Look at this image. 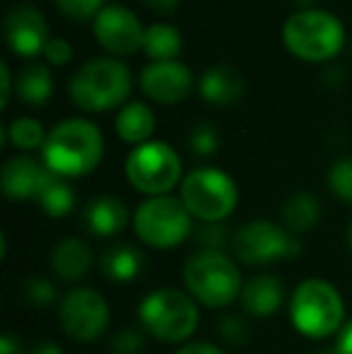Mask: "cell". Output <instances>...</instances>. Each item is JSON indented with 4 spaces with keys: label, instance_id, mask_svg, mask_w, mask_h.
<instances>
[{
    "label": "cell",
    "instance_id": "1",
    "mask_svg": "<svg viewBox=\"0 0 352 354\" xmlns=\"http://www.w3.org/2000/svg\"><path fill=\"white\" fill-rule=\"evenodd\" d=\"M104 154V138L94 123L85 118H68L58 123L44 142V164L63 178L85 176Z\"/></svg>",
    "mask_w": 352,
    "mask_h": 354
},
{
    "label": "cell",
    "instance_id": "2",
    "mask_svg": "<svg viewBox=\"0 0 352 354\" xmlns=\"http://www.w3.org/2000/svg\"><path fill=\"white\" fill-rule=\"evenodd\" d=\"M290 318L295 330L309 340L331 337L343 328V297L331 282L304 280L290 299Z\"/></svg>",
    "mask_w": 352,
    "mask_h": 354
},
{
    "label": "cell",
    "instance_id": "3",
    "mask_svg": "<svg viewBox=\"0 0 352 354\" xmlns=\"http://www.w3.org/2000/svg\"><path fill=\"white\" fill-rule=\"evenodd\" d=\"M183 282L188 294L207 308L230 306L237 297H241V289H244L241 272L234 261L212 248L188 258L183 266Z\"/></svg>",
    "mask_w": 352,
    "mask_h": 354
},
{
    "label": "cell",
    "instance_id": "4",
    "mask_svg": "<svg viewBox=\"0 0 352 354\" xmlns=\"http://www.w3.org/2000/svg\"><path fill=\"white\" fill-rule=\"evenodd\" d=\"M201 313L196 299L181 289H155L140 301V323L162 342H183L196 333Z\"/></svg>",
    "mask_w": 352,
    "mask_h": 354
},
{
    "label": "cell",
    "instance_id": "5",
    "mask_svg": "<svg viewBox=\"0 0 352 354\" xmlns=\"http://www.w3.org/2000/svg\"><path fill=\"white\" fill-rule=\"evenodd\" d=\"M282 41L297 58L309 63L328 61L343 48V24L326 10H299L282 27Z\"/></svg>",
    "mask_w": 352,
    "mask_h": 354
},
{
    "label": "cell",
    "instance_id": "6",
    "mask_svg": "<svg viewBox=\"0 0 352 354\" xmlns=\"http://www.w3.org/2000/svg\"><path fill=\"white\" fill-rule=\"evenodd\" d=\"M131 92V73L116 58L87 61L71 80V97L85 111H106Z\"/></svg>",
    "mask_w": 352,
    "mask_h": 354
},
{
    "label": "cell",
    "instance_id": "7",
    "mask_svg": "<svg viewBox=\"0 0 352 354\" xmlns=\"http://www.w3.org/2000/svg\"><path fill=\"white\" fill-rule=\"evenodd\" d=\"M237 201H239L237 183L220 169H193L181 183V203L201 222H222V219L234 212Z\"/></svg>",
    "mask_w": 352,
    "mask_h": 354
},
{
    "label": "cell",
    "instance_id": "8",
    "mask_svg": "<svg viewBox=\"0 0 352 354\" xmlns=\"http://www.w3.org/2000/svg\"><path fill=\"white\" fill-rule=\"evenodd\" d=\"M191 217L181 201L172 196H157L136 210L133 227L142 243L152 248H174L191 234Z\"/></svg>",
    "mask_w": 352,
    "mask_h": 354
},
{
    "label": "cell",
    "instance_id": "9",
    "mask_svg": "<svg viewBox=\"0 0 352 354\" xmlns=\"http://www.w3.org/2000/svg\"><path fill=\"white\" fill-rule=\"evenodd\" d=\"M126 176L145 196H167L181 178V159L165 142H142L128 154Z\"/></svg>",
    "mask_w": 352,
    "mask_h": 354
},
{
    "label": "cell",
    "instance_id": "10",
    "mask_svg": "<svg viewBox=\"0 0 352 354\" xmlns=\"http://www.w3.org/2000/svg\"><path fill=\"white\" fill-rule=\"evenodd\" d=\"M234 256L246 266H268V263L295 258L299 253V241L290 232L266 219L249 222L232 239Z\"/></svg>",
    "mask_w": 352,
    "mask_h": 354
},
{
    "label": "cell",
    "instance_id": "11",
    "mask_svg": "<svg viewBox=\"0 0 352 354\" xmlns=\"http://www.w3.org/2000/svg\"><path fill=\"white\" fill-rule=\"evenodd\" d=\"M58 318L71 340L94 342L109 328V304L97 289L77 287L63 297Z\"/></svg>",
    "mask_w": 352,
    "mask_h": 354
},
{
    "label": "cell",
    "instance_id": "12",
    "mask_svg": "<svg viewBox=\"0 0 352 354\" xmlns=\"http://www.w3.org/2000/svg\"><path fill=\"white\" fill-rule=\"evenodd\" d=\"M94 37L106 51L116 56H131L145 41V29L128 8L109 5L94 19Z\"/></svg>",
    "mask_w": 352,
    "mask_h": 354
},
{
    "label": "cell",
    "instance_id": "13",
    "mask_svg": "<svg viewBox=\"0 0 352 354\" xmlns=\"http://www.w3.org/2000/svg\"><path fill=\"white\" fill-rule=\"evenodd\" d=\"M48 27L46 19L39 10L29 8V5H19L12 8L5 19V39H8L10 48L24 58H34L44 53L48 44Z\"/></svg>",
    "mask_w": 352,
    "mask_h": 354
},
{
    "label": "cell",
    "instance_id": "14",
    "mask_svg": "<svg viewBox=\"0 0 352 354\" xmlns=\"http://www.w3.org/2000/svg\"><path fill=\"white\" fill-rule=\"evenodd\" d=\"M140 87L155 102H181L191 92V71L178 61H155L142 71Z\"/></svg>",
    "mask_w": 352,
    "mask_h": 354
},
{
    "label": "cell",
    "instance_id": "15",
    "mask_svg": "<svg viewBox=\"0 0 352 354\" xmlns=\"http://www.w3.org/2000/svg\"><path fill=\"white\" fill-rule=\"evenodd\" d=\"M48 176L51 171L46 164H39L32 157H15L5 162L0 183L10 201H37Z\"/></svg>",
    "mask_w": 352,
    "mask_h": 354
},
{
    "label": "cell",
    "instance_id": "16",
    "mask_svg": "<svg viewBox=\"0 0 352 354\" xmlns=\"http://www.w3.org/2000/svg\"><path fill=\"white\" fill-rule=\"evenodd\" d=\"M241 308L254 318H268L280 311L285 289L277 277L272 275H259L249 280L241 289Z\"/></svg>",
    "mask_w": 352,
    "mask_h": 354
},
{
    "label": "cell",
    "instance_id": "17",
    "mask_svg": "<svg viewBox=\"0 0 352 354\" xmlns=\"http://www.w3.org/2000/svg\"><path fill=\"white\" fill-rule=\"evenodd\" d=\"M128 207L123 205V201L113 196H99L94 201H89L85 207V224L94 236L109 239L113 234L123 232V227L128 224Z\"/></svg>",
    "mask_w": 352,
    "mask_h": 354
},
{
    "label": "cell",
    "instance_id": "18",
    "mask_svg": "<svg viewBox=\"0 0 352 354\" xmlns=\"http://www.w3.org/2000/svg\"><path fill=\"white\" fill-rule=\"evenodd\" d=\"M92 268V251L80 239H63L51 253V270L63 282H75Z\"/></svg>",
    "mask_w": 352,
    "mask_h": 354
},
{
    "label": "cell",
    "instance_id": "19",
    "mask_svg": "<svg viewBox=\"0 0 352 354\" xmlns=\"http://www.w3.org/2000/svg\"><path fill=\"white\" fill-rule=\"evenodd\" d=\"M244 92V80L234 68L215 66L207 68L201 77V94L203 99L212 104H232Z\"/></svg>",
    "mask_w": 352,
    "mask_h": 354
},
{
    "label": "cell",
    "instance_id": "20",
    "mask_svg": "<svg viewBox=\"0 0 352 354\" xmlns=\"http://www.w3.org/2000/svg\"><path fill=\"white\" fill-rule=\"evenodd\" d=\"M155 131V113L150 111V106L142 102H133L126 109H121L116 116V133L121 136V140L142 145L147 142V138Z\"/></svg>",
    "mask_w": 352,
    "mask_h": 354
},
{
    "label": "cell",
    "instance_id": "21",
    "mask_svg": "<svg viewBox=\"0 0 352 354\" xmlns=\"http://www.w3.org/2000/svg\"><path fill=\"white\" fill-rule=\"evenodd\" d=\"M142 266V253L133 248L131 243H118V246L109 248L102 258V270L109 280L113 282H131L140 275Z\"/></svg>",
    "mask_w": 352,
    "mask_h": 354
},
{
    "label": "cell",
    "instance_id": "22",
    "mask_svg": "<svg viewBox=\"0 0 352 354\" xmlns=\"http://www.w3.org/2000/svg\"><path fill=\"white\" fill-rule=\"evenodd\" d=\"M319 217H321V205L311 193H295L282 205V219H285L287 229L295 234H304L309 229H314Z\"/></svg>",
    "mask_w": 352,
    "mask_h": 354
},
{
    "label": "cell",
    "instance_id": "23",
    "mask_svg": "<svg viewBox=\"0 0 352 354\" xmlns=\"http://www.w3.org/2000/svg\"><path fill=\"white\" fill-rule=\"evenodd\" d=\"M181 44V34H178L176 27H172V24H152V27L145 29L142 48L155 61H176Z\"/></svg>",
    "mask_w": 352,
    "mask_h": 354
},
{
    "label": "cell",
    "instance_id": "24",
    "mask_svg": "<svg viewBox=\"0 0 352 354\" xmlns=\"http://www.w3.org/2000/svg\"><path fill=\"white\" fill-rule=\"evenodd\" d=\"M37 203L44 207V212L51 214V217H66V214L73 210V205H75V193L63 181V176H56V174L51 171L48 181L44 183L41 193H39Z\"/></svg>",
    "mask_w": 352,
    "mask_h": 354
},
{
    "label": "cell",
    "instance_id": "25",
    "mask_svg": "<svg viewBox=\"0 0 352 354\" xmlns=\"http://www.w3.org/2000/svg\"><path fill=\"white\" fill-rule=\"evenodd\" d=\"M17 92L27 104L46 102L53 92V77H51V73H48V68L39 66V63L24 68L17 80Z\"/></svg>",
    "mask_w": 352,
    "mask_h": 354
},
{
    "label": "cell",
    "instance_id": "26",
    "mask_svg": "<svg viewBox=\"0 0 352 354\" xmlns=\"http://www.w3.org/2000/svg\"><path fill=\"white\" fill-rule=\"evenodd\" d=\"M5 133L10 136V142L19 149H37L44 147L46 138H44V128L37 118H15Z\"/></svg>",
    "mask_w": 352,
    "mask_h": 354
},
{
    "label": "cell",
    "instance_id": "27",
    "mask_svg": "<svg viewBox=\"0 0 352 354\" xmlns=\"http://www.w3.org/2000/svg\"><path fill=\"white\" fill-rule=\"evenodd\" d=\"M328 186L340 201L352 203V157L338 159L328 171Z\"/></svg>",
    "mask_w": 352,
    "mask_h": 354
},
{
    "label": "cell",
    "instance_id": "28",
    "mask_svg": "<svg viewBox=\"0 0 352 354\" xmlns=\"http://www.w3.org/2000/svg\"><path fill=\"white\" fill-rule=\"evenodd\" d=\"M145 352V340H142L140 330L133 328H123L116 333L111 340V354H142Z\"/></svg>",
    "mask_w": 352,
    "mask_h": 354
},
{
    "label": "cell",
    "instance_id": "29",
    "mask_svg": "<svg viewBox=\"0 0 352 354\" xmlns=\"http://www.w3.org/2000/svg\"><path fill=\"white\" fill-rule=\"evenodd\" d=\"M191 149L196 154H201V157H205V154H212L217 149V145H220V140H217V131L212 126H198L193 128L191 133Z\"/></svg>",
    "mask_w": 352,
    "mask_h": 354
},
{
    "label": "cell",
    "instance_id": "30",
    "mask_svg": "<svg viewBox=\"0 0 352 354\" xmlns=\"http://www.w3.org/2000/svg\"><path fill=\"white\" fill-rule=\"evenodd\" d=\"M104 0H56V5L73 19H87L94 12H102Z\"/></svg>",
    "mask_w": 352,
    "mask_h": 354
},
{
    "label": "cell",
    "instance_id": "31",
    "mask_svg": "<svg viewBox=\"0 0 352 354\" xmlns=\"http://www.w3.org/2000/svg\"><path fill=\"white\" fill-rule=\"evenodd\" d=\"M24 297L34 304V306H48L51 301H56V289L48 280H41V277H34V280L27 282L24 287Z\"/></svg>",
    "mask_w": 352,
    "mask_h": 354
},
{
    "label": "cell",
    "instance_id": "32",
    "mask_svg": "<svg viewBox=\"0 0 352 354\" xmlns=\"http://www.w3.org/2000/svg\"><path fill=\"white\" fill-rule=\"evenodd\" d=\"M44 56L48 58L51 63H56V66H63V63L71 61L73 56V46L66 41V39H48L46 48H44Z\"/></svg>",
    "mask_w": 352,
    "mask_h": 354
},
{
    "label": "cell",
    "instance_id": "33",
    "mask_svg": "<svg viewBox=\"0 0 352 354\" xmlns=\"http://www.w3.org/2000/svg\"><path fill=\"white\" fill-rule=\"evenodd\" d=\"M220 330H222V335H225L230 342H241V340H244V335H241V333H244V326L239 323V318L227 316L225 321H222Z\"/></svg>",
    "mask_w": 352,
    "mask_h": 354
},
{
    "label": "cell",
    "instance_id": "34",
    "mask_svg": "<svg viewBox=\"0 0 352 354\" xmlns=\"http://www.w3.org/2000/svg\"><path fill=\"white\" fill-rule=\"evenodd\" d=\"M176 354H227V352H222L220 347L210 345V342H191V345L181 347Z\"/></svg>",
    "mask_w": 352,
    "mask_h": 354
},
{
    "label": "cell",
    "instance_id": "35",
    "mask_svg": "<svg viewBox=\"0 0 352 354\" xmlns=\"http://www.w3.org/2000/svg\"><path fill=\"white\" fill-rule=\"evenodd\" d=\"M335 354H352V321L348 323V326H343V330H340Z\"/></svg>",
    "mask_w": 352,
    "mask_h": 354
},
{
    "label": "cell",
    "instance_id": "36",
    "mask_svg": "<svg viewBox=\"0 0 352 354\" xmlns=\"http://www.w3.org/2000/svg\"><path fill=\"white\" fill-rule=\"evenodd\" d=\"M147 8L157 10V12H172V10L178 5V0H142Z\"/></svg>",
    "mask_w": 352,
    "mask_h": 354
},
{
    "label": "cell",
    "instance_id": "37",
    "mask_svg": "<svg viewBox=\"0 0 352 354\" xmlns=\"http://www.w3.org/2000/svg\"><path fill=\"white\" fill-rule=\"evenodd\" d=\"M19 350L22 347H19V342L12 335H3V340H0V354H22Z\"/></svg>",
    "mask_w": 352,
    "mask_h": 354
},
{
    "label": "cell",
    "instance_id": "38",
    "mask_svg": "<svg viewBox=\"0 0 352 354\" xmlns=\"http://www.w3.org/2000/svg\"><path fill=\"white\" fill-rule=\"evenodd\" d=\"M32 354H63V350L58 345H53V342H41V345L34 347Z\"/></svg>",
    "mask_w": 352,
    "mask_h": 354
},
{
    "label": "cell",
    "instance_id": "39",
    "mask_svg": "<svg viewBox=\"0 0 352 354\" xmlns=\"http://www.w3.org/2000/svg\"><path fill=\"white\" fill-rule=\"evenodd\" d=\"M0 75H3V104H8V99H10V71H8V66H0Z\"/></svg>",
    "mask_w": 352,
    "mask_h": 354
},
{
    "label": "cell",
    "instance_id": "40",
    "mask_svg": "<svg viewBox=\"0 0 352 354\" xmlns=\"http://www.w3.org/2000/svg\"><path fill=\"white\" fill-rule=\"evenodd\" d=\"M348 246H350V251H352V224H350V229H348Z\"/></svg>",
    "mask_w": 352,
    "mask_h": 354
},
{
    "label": "cell",
    "instance_id": "41",
    "mask_svg": "<svg viewBox=\"0 0 352 354\" xmlns=\"http://www.w3.org/2000/svg\"><path fill=\"white\" fill-rule=\"evenodd\" d=\"M297 3H302V5H309V3H311V0H297Z\"/></svg>",
    "mask_w": 352,
    "mask_h": 354
}]
</instances>
